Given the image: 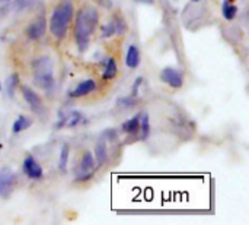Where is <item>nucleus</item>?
<instances>
[{
    "instance_id": "nucleus-17",
    "label": "nucleus",
    "mask_w": 249,
    "mask_h": 225,
    "mask_svg": "<svg viewBox=\"0 0 249 225\" xmlns=\"http://www.w3.org/2000/svg\"><path fill=\"white\" fill-rule=\"evenodd\" d=\"M140 130H142L143 139H146L150 133V122H149V116L146 113L140 116Z\"/></svg>"
},
{
    "instance_id": "nucleus-25",
    "label": "nucleus",
    "mask_w": 249,
    "mask_h": 225,
    "mask_svg": "<svg viewBox=\"0 0 249 225\" xmlns=\"http://www.w3.org/2000/svg\"><path fill=\"white\" fill-rule=\"evenodd\" d=\"M191 1H200V0H191Z\"/></svg>"
},
{
    "instance_id": "nucleus-13",
    "label": "nucleus",
    "mask_w": 249,
    "mask_h": 225,
    "mask_svg": "<svg viewBox=\"0 0 249 225\" xmlns=\"http://www.w3.org/2000/svg\"><path fill=\"white\" fill-rule=\"evenodd\" d=\"M140 116L142 114H136L133 119H130L125 123H123L121 130L124 133H128V135H136L140 130Z\"/></svg>"
},
{
    "instance_id": "nucleus-1",
    "label": "nucleus",
    "mask_w": 249,
    "mask_h": 225,
    "mask_svg": "<svg viewBox=\"0 0 249 225\" xmlns=\"http://www.w3.org/2000/svg\"><path fill=\"white\" fill-rule=\"evenodd\" d=\"M99 22L98 10L92 6H85L79 10L76 16L74 23V40L77 44V48L83 53L89 47L90 37Z\"/></svg>"
},
{
    "instance_id": "nucleus-14",
    "label": "nucleus",
    "mask_w": 249,
    "mask_h": 225,
    "mask_svg": "<svg viewBox=\"0 0 249 225\" xmlns=\"http://www.w3.org/2000/svg\"><path fill=\"white\" fill-rule=\"evenodd\" d=\"M117 72H118V69H117L115 60H114L112 57L107 59V61H105V69H104V73H102L104 79H105V81L114 79V78L117 76Z\"/></svg>"
},
{
    "instance_id": "nucleus-3",
    "label": "nucleus",
    "mask_w": 249,
    "mask_h": 225,
    "mask_svg": "<svg viewBox=\"0 0 249 225\" xmlns=\"http://www.w3.org/2000/svg\"><path fill=\"white\" fill-rule=\"evenodd\" d=\"M34 82L44 91H50L54 86V72L53 61L48 56H42L34 60L32 63Z\"/></svg>"
},
{
    "instance_id": "nucleus-6",
    "label": "nucleus",
    "mask_w": 249,
    "mask_h": 225,
    "mask_svg": "<svg viewBox=\"0 0 249 225\" xmlns=\"http://www.w3.org/2000/svg\"><path fill=\"white\" fill-rule=\"evenodd\" d=\"M96 167V163H95V158L90 152H85L82 160H80V164H79V180H88L90 179V176L93 174V170Z\"/></svg>"
},
{
    "instance_id": "nucleus-15",
    "label": "nucleus",
    "mask_w": 249,
    "mask_h": 225,
    "mask_svg": "<svg viewBox=\"0 0 249 225\" xmlns=\"http://www.w3.org/2000/svg\"><path fill=\"white\" fill-rule=\"evenodd\" d=\"M31 124H32L31 119H28V117H25V116H19V117L15 120V123H13V126H12V130H13V133H20V132L26 130Z\"/></svg>"
},
{
    "instance_id": "nucleus-5",
    "label": "nucleus",
    "mask_w": 249,
    "mask_h": 225,
    "mask_svg": "<svg viewBox=\"0 0 249 225\" xmlns=\"http://www.w3.org/2000/svg\"><path fill=\"white\" fill-rule=\"evenodd\" d=\"M160 81L166 85H169L171 88H181L184 85V79L182 75L174 69V67H165L160 72Z\"/></svg>"
},
{
    "instance_id": "nucleus-12",
    "label": "nucleus",
    "mask_w": 249,
    "mask_h": 225,
    "mask_svg": "<svg viewBox=\"0 0 249 225\" xmlns=\"http://www.w3.org/2000/svg\"><path fill=\"white\" fill-rule=\"evenodd\" d=\"M125 63L130 69H136L140 64V51L136 45H130L125 56Z\"/></svg>"
},
{
    "instance_id": "nucleus-23",
    "label": "nucleus",
    "mask_w": 249,
    "mask_h": 225,
    "mask_svg": "<svg viewBox=\"0 0 249 225\" xmlns=\"http://www.w3.org/2000/svg\"><path fill=\"white\" fill-rule=\"evenodd\" d=\"M142 82H143V79H142V78H137V79H136L134 86H133V91H131V95H133V97H137V95H139V88H140Z\"/></svg>"
},
{
    "instance_id": "nucleus-21",
    "label": "nucleus",
    "mask_w": 249,
    "mask_h": 225,
    "mask_svg": "<svg viewBox=\"0 0 249 225\" xmlns=\"http://www.w3.org/2000/svg\"><path fill=\"white\" fill-rule=\"evenodd\" d=\"M114 25H115V32H124L127 29V25H125V20L120 16H115L114 19Z\"/></svg>"
},
{
    "instance_id": "nucleus-26",
    "label": "nucleus",
    "mask_w": 249,
    "mask_h": 225,
    "mask_svg": "<svg viewBox=\"0 0 249 225\" xmlns=\"http://www.w3.org/2000/svg\"><path fill=\"white\" fill-rule=\"evenodd\" d=\"M0 89H1V82H0Z\"/></svg>"
},
{
    "instance_id": "nucleus-18",
    "label": "nucleus",
    "mask_w": 249,
    "mask_h": 225,
    "mask_svg": "<svg viewBox=\"0 0 249 225\" xmlns=\"http://www.w3.org/2000/svg\"><path fill=\"white\" fill-rule=\"evenodd\" d=\"M18 82H19V76L16 73L10 75V78L7 79V83H6V92L9 94V97H13L15 89L18 86Z\"/></svg>"
},
{
    "instance_id": "nucleus-10",
    "label": "nucleus",
    "mask_w": 249,
    "mask_h": 225,
    "mask_svg": "<svg viewBox=\"0 0 249 225\" xmlns=\"http://www.w3.org/2000/svg\"><path fill=\"white\" fill-rule=\"evenodd\" d=\"M96 89V82L93 79H86V81H82L71 92V97L73 98H80V97H85V95H89L90 92H93Z\"/></svg>"
},
{
    "instance_id": "nucleus-9",
    "label": "nucleus",
    "mask_w": 249,
    "mask_h": 225,
    "mask_svg": "<svg viewBox=\"0 0 249 225\" xmlns=\"http://www.w3.org/2000/svg\"><path fill=\"white\" fill-rule=\"evenodd\" d=\"M45 28H47L45 19H44V18H38L35 22H32V23L26 28V35H28L31 40H38V38L44 37Z\"/></svg>"
},
{
    "instance_id": "nucleus-22",
    "label": "nucleus",
    "mask_w": 249,
    "mask_h": 225,
    "mask_svg": "<svg viewBox=\"0 0 249 225\" xmlns=\"http://www.w3.org/2000/svg\"><path fill=\"white\" fill-rule=\"evenodd\" d=\"M120 104L121 105H124V107H133L134 104H137V100H136V97H128V98H123V100H120Z\"/></svg>"
},
{
    "instance_id": "nucleus-16",
    "label": "nucleus",
    "mask_w": 249,
    "mask_h": 225,
    "mask_svg": "<svg viewBox=\"0 0 249 225\" xmlns=\"http://www.w3.org/2000/svg\"><path fill=\"white\" fill-rule=\"evenodd\" d=\"M222 12H223V16H225L228 20H232V19L236 16V13H238V7H236L235 4H232L231 1H225V3H223Z\"/></svg>"
},
{
    "instance_id": "nucleus-8",
    "label": "nucleus",
    "mask_w": 249,
    "mask_h": 225,
    "mask_svg": "<svg viewBox=\"0 0 249 225\" xmlns=\"http://www.w3.org/2000/svg\"><path fill=\"white\" fill-rule=\"evenodd\" d=\"M20 91H22L23 100L29 104L31 110H32L34 113H39V111L42 110V102H41L39 95H38L34 89H31V88H28V86H22Z\"/></svg>"
},
{
    "instance_id": "nucleus-11",
    "label": "nucleus",
    "mask_w": 249,
    "mask_h": 225,
    "mask_svg": "<svg viewBox=\"0 0 249 225\" xmlns=\"http://www.w3.org/2000/svg\"><path fill=\"white\" fill-rule=\"evenodd\" d=\"M95 160H96L98 167L104 165L108 160V148H107V141L104 136H101L95 145Z\"/></svg>"
},
{
    "instance_id": "nucleus-7",
    "label": "nucleus",
    "mask_w": 249,
    "mask_h": 225,
    "mask_svg": "<svg viewBox=\"0 0 249 225\" xmlns=\"http://www.w3.org/2000/svg\"><path fill=\"white\" fill-rule=\"evenodd\" d=\"M23 173L32 180H39L42 177V167L35 161L34 157L28 155L23 160Z\"/></svg>"
},
{
    "instance_id": "nucleus-24",
    "label": "nucleus",
    "mask_w": 249,
    "mask_h": 225,
    "mask_svg": "<svg viewBox=\"0 0 249 225\" xmlns=\"http://www.w3.org/2000/svg\"><path fill=\"white\" fill-rule=\"evenodd\" d=\"M136 1H139V3H146V4H153V3H155V0H136Z\"/></svg>"
},
{
    "instance_id": "nucleus-2",
    "label": "nucleus",
    "mask_w": 249,
    "mask_h": 225,
    "mask_svg": "<svg viewBox=\"0 0 249 225\" xmlns=\"http://www.w3.org/2000/svg\"><path fill=\"white\" fill-rule=\"evenodd\" d=\"M74 15V6L71 0H60L54 7L50 18V31L57 40H63L67 34L70 22Z\"/></svg>"
},
{
    "instance_id": "nucleus-19",
    "label": "nucleus",
    "mask_w": 249,
    "mask_h": 225,
    "mask_svg": "<svg viewBox=\"0 0 249 225\" xmlns=\"http://www.w3.org/2000/svg\"><path fill=\"white\" fill-rule=\"evenodd\" d=\"M67 161H69V146L63 145L61 152H60V160H58V168L61 171H66L67 168Z\"/></svg>"
},
{
    "instance_id": "nucleus-20",
    "label": "nucleus",
    "mask_w": 249,
    "mask_h": 225,
    "mask_svg": "<svg viewBox=\"0 0 249 225\" xmlns=\"http://www.w3.org/2000/svg\"><path fill=\"white\" fill-rule=\"evenodd\" d=\"M114 34H115V25H114V22H109V23H107V25L102 26V37L104 38H109Z\"/></svg>"
},
{
    "instance_id": "nucleus-4",
    "label": "nucleus",
    "mask_w": 249,
    "mask_h": 225,
    "mask_svg": "<svg viewBox=\"0 0 249 225\" xmlns=\"http://www.w3.org/2000/svg\"><path fill=\"white\" fill-rule=\"evenodd\" d=\"M16 184V174L9 168V167H3L0 168V198L1 199H7Z\"/></svg>"
}]
</instances>
